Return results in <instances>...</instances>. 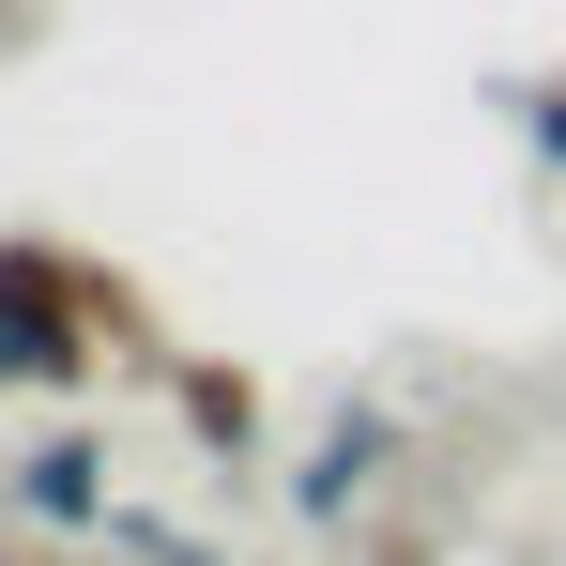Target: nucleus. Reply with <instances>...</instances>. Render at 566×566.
<instances>
[{"label": "nucleus", "mask_w": 566, "mask_h": 566, "mask_svg": "<svg viewBox=\"0 0 566 566\" xmlns=\"http://www.w3.org/2000/svg\"><path fill=\"white\" fill-rule=\"evenodd\" d=\"M107 322H123V291L93 261H62V245H0V398H62V382L107 368Z\"/></svg>", "instance_id": "f257e3e1"}, {"label": "nucleus", "mask_w": 566, "mask_h": 566, "mask_svg": "<svg viewBox=\"0 0 566 566\" xmlns=\"http://www.w3.org/2000/svg\"><path fill=\"white\" fill-rule=\"evenodd\" d=\"M382 444H398V429H382L368 398H337V413H322V444L291 460V521H353V505H368V474H382Z\"/></svg>", "instance_id": "f03ea898"}, {"label": "nucleus", "mask_w": 566, "mask_h": 566, "mask_svg": "<svg viewBox=\"0 0 566 566\" xmlns=\"http://www.w3.org/2000/svg\"><path fill=\"white\" fill-rule=\"evenodd\" d=\"M15 505H31L46 536H107V521H123V505H107V444H93V429L31 444V460H15Z\"/></svg>", "instance_id": "7ed1b4c3"}, {"label": "nucleus", "mask_w": 566, "mask_h": 566, "mask_svg": "<svg viewBox=\"0 0 566 566\" xmlns=\"http://www.w3.org/2000/svg\"><path fill=\"white\" fill-rule=\"evenodd\" d=\"M185 429L214 444V460H230V444H261V382H245V368H185Z\"/></svg>", "instance_id": "20e7f679"}, {"label": "nucleus", "mask_w": 566, "mask_h": 566, "mask_svg": "<svg viewBox=\"0 0 566 566\" xmlns=\"http://www.w3.org/2000/svg\"><path fill=\"white\" fill-rule=\"evenodd\" d=\"M521 138H536V154L566 169V77H536V93H521Z\"/></svg>", "instance_id": "39448f33"}, {"label": "nucleus", "mask_w": 566, "mask_h": 566, "mask_svg": "<svg viewBox=\"0 0 566 566\" xmlns=\"http://www.w3.org/2000/svg\"><path fill=\"white\" fill-rule=\"evenodd\" d=\"M169 566H214V552H169Z\"/></svg>", "instance_id": "423d86ee"}, {"label": "nucleus", "mask_w": 566, "mask_h": 566, "mask_svg": "<svg viewBox=\"0 0 566 566\" xmlns=\"http://www.w3.org/2000/svg\"><path fill=\"white\" fill-rule=\"evenodd\" d=\"M0 15H15V0H0Z\"/></svg>", "instance_id": "0eeeda50"}]
</instances>
